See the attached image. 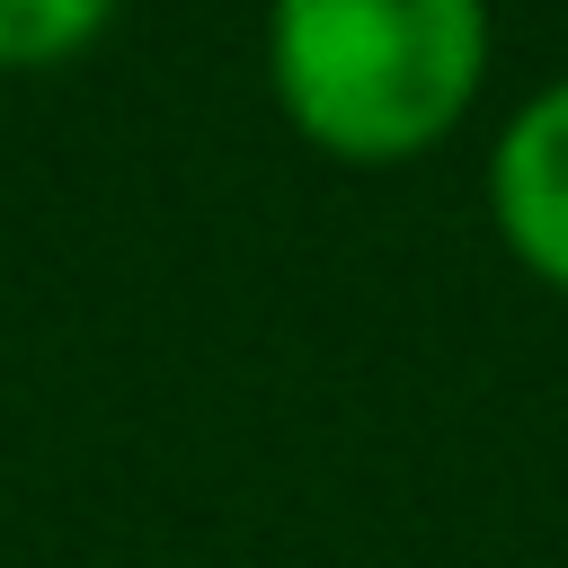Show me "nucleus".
Here are the masks:
<instances>
[{
  "instance_id": "f257e3e1",
  "label": "nucleus",
  "mask_w": 568,
  "mask_h": 568,
  "mask_svg": "<svg viewBox=\"0 0 568 568\" xmlns=\"http://www.w3.org/2000/svg\"><path fill=\"white\" fill-rule=\"evenodd\" d=\"M488 62V0H266V89L284 124L346 169H408L453 142Z\"/></svg>"
},
{
  "instance_id": "f03ea898",
  "label": "nucleus",
  "mask_w": 568,
  "mask_h": 568,
  "mask_svg": "<svg viewBox=\"0 0 568 568\" xmlns=\"http://www.w3.org/2000/svg\"><path fill=\"white\" fill-rule=\"evenodd\" d=\"M488 222L506 257L568 302V71L541 80L488 142Z\"/></svg>"
},
{
  "instance_id": "7ed1b4c3",
  "label": "nucleus",
  "mask_w": 568,
  "mask_h": 568,
  "mask_svg": "<svg viewBox=\"0 0 568 568\" xmlns=\"http://www.w3.org/2000/svg\"><path fill=\"white\" fill-rule=\"evenodd\" d=\"M124 0H0V71H62L80 62L106 27H115Z\"/></svg>"
}]
</instances>
